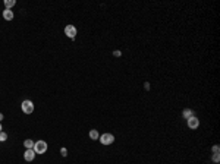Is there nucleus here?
I'll return each mask as SVG.
<instances>
[{"label":"nucleus","instance_id":"1","mask_svg":"<svg viewBox=\"0 0 220 164\" xmlns=\"http://www.w3.org/2000/svg\"><path fill=\"white\" fill-rule=\"evenodd\" d=\"M34 152L35 154H44L47 152V142L46 141H37V142H34Z\"/></svg>","mask_w":220,"mask_h":164},{"label":"nucleus","instance_id":"2","mask_svg":"<svg viewBox=\"0 0 220 164\" xmlns=\"http://www.w3.org/2000/svg\"><path fill=\"white\" fill-rule=\"evenodd\" d=\"M21 108H22V111H24L25 114H31L34 111V104H32L31 100H24L22 104H21Z\"/></svg>","mask_w":220,"mask_h":164},{"label":"nucleus","instance_id":"3","mask_svg":"<svg viewBox=\"0 0 220 164\" xmlns=\"http://www.w3.org/2000/svg\"><path fill=\"white\" fill-rule=\"evenodd\" d=\"M98 138H100V142L103 145H110V144H113V141H115V136L112 133H104V135H101Z\"/></svg>","mask_w":220,"mask_h":164},{"label":"nucleus","instance_id":"4","mask_svg":"<svg viewBox=\"0 0 220 164\" xmlns=\"http://www.w3.org/2000/svg\"><path fill=\"white\" fill-rule=\"evenodd\" d=\"M65 35L66 37H69L71 40H74L76 37V28L74 25H66L65 27Z\"/></svg>","mask_w":220,"mask_h":164},{"label":"nucleus","instance_id":"5","mask_svg":"<svg viewBox=\"0 0 220 164\" xmlns=\"http://www.w3.org/2000/svg\"><path fill=\"white\" fill-rule=\"evenodd\" d=\"M186 120H188V128L189 129H197L198 126H200V120H198V117H195V116L189 117V119H186Z\"/></svg>","mask_w":220,"mask_h":164},{"label":"nucleus","instance_id":"6","mask_svg":"<svg viewBox=\"0 0 220 164\" xmlns=\"http://www.w3.org/2000/svg\"><path fill=\"white\" fill-rule=\"evenodd\" d=\"M34 157H35L34 150H27V151L24 152V158H25V161H32V160H34Z\"/></svg>","mask_w":220,"mask_h":164},{"label":"nucleus","instance_id":"7","mask_svg":"<svg viewBox=\"0 0 220 164\" xmlns=\"http://www.w3.org/2000/svg\"><path fill=\"white\" fill-rule=\"evenodd\" d=\"M3 18H5L6 21H12V19H13V12H12V9H5V10H3Z\"/></svg>","mask_w":220,"mask_h":164},{"label":"nucleus","instance_id":"8","mask_svg":"<svg viewBox=\"0 0 220 164\" xmlns=\"http://www.w3.org/2000/svg\"><path fill=\"white\" fill-rule=\"evenodd\" d=\"M182 116L185 117V119H189V117H192V116H194V111H192V110H189V108H185V110H184V113H182Z\"/></svg>","mask_w":220,"mask_h":164},{"label":"nucleus","instance_id":"9","mask_svg":"<svg viewBox=\"0 0 220 164\" xmlns=\"http://www.w3.org/2000/svg\"><path fill=\"white\" fill-rule=\"evenodd\" d=\"M24 145H25V148H27V150H32V148H34V141L27 139L25 142H24Z\"/></svg>","mask_w":220,"mask_h":164},{"label":"nucleus","instance_id":"10","mask_svg":"<svg viewBox=\"0 0 220 164\" xmlns=\"http://www.w3.org/2000/svg\"><path fill=\"white\" fill-rule=\"evenodd\" d=\"M15 5H16V2H15V0H6V2H5L6 9H10V8H13Z\"/></svg>","mask_w":220,"mask_h":164},{"label":"nucleus","instance_id":"11","mask_svg":"<svg viewBox=\"0 0 220 164\" xmlns=\"http://www.w3.org/2000/svg\"><path fill=\"white\" fill-rule=\"evenodd\" d=\"M90 138H91V139H97V138H98V132H97L96 129L90 130Z\"/></svg>","mask_w":220,"mask_h":164},{"label":"nucleus","instance_id":"12","mask_svg":"<svg viewBox=\"0 0 220 164\" xmlns=\"http://www.w3.org/2000/svg\"><path fill=\"white\" fill-rule=\"evenodd\" d=\"M6 139H8V133L2 130V132H0V142H5Z\"/></svg>","mask_w":220,"mask_h":164},{"label":"nucleus","instance_id":"13","mask_svg":"<svg viewBox=\"0 0 220 164\" xmlns=\"http://www.w3.org/2000/svg\"><path fill=\"white\" fill-rule=\"evenodd\" d=\"M219 151H220V147H219V145H214V147H213V152H214V154H219Z\"/></svg>","mask_w":220,"mask_h":164},{"label":"nucleus","instance_id":"14","mask_svg":"<svg viewBox=\"0 0 220 164\" xmlns=\"http://www.w3.org/2000/svg\"><path fill=\"white\" fill-rule=\"evenodd\" d=\"M213 161H214V163H219V161H220V157H219V154H214V155H213Z\"/></svg>","mask_w":220,"mask_h":164},{"label":"nucleus","instance_id":"15","mask_svg":"<svg viewBox=\"0 0 220 164\" xmlns=\"http://www.w3.org/2000/svg\"><path fill=\"white\" fill-rule=\"evenodd\" d=\"M60 152H62V155H63V157H65L66 154H68V151H66V148H62V150H60Z\"/></svg>","mask_w":220,"mask_h":164},{"label":"nucleus","instance_id":"16","mask_svg":"<svg viewBox=\"0 0 220 164\" xmlns=\"http://www.w3.org/2000/svg\"><path fill=\"white\" fill-rule=\"evenodd\" d=\"M113 54H115V56H116V57H119V56H120V51H115V53H113Z\"/></svg>","mask_w":220,"mask_h":164},{"label":"nucleus","instance_id":"17","mask_svg":"<svg viewBox=\"0 0 220 164\" xmlns=\"http://www.w3.org/2000/svg\"><path fill=\"white\" fill-rule=\"evenodd\" d=\"M2 120H3V114H2V113H0V122H2Z\"/></svg>","mask_w":220,"mask_h":164},{"label":"nucleus","instance_id":"18","mask_svg":"<svg viewBox=\"0 0 220 164\" xmlns=\"http://www.w3.org/2000/svg\"><path fill=\"white\" fill-rule=\"evenodd\" d=\"M2 129H3V128H2V123H0V132H2Z\"/></svg>","mask_w":220,"mask_h":164}]
</instances>
